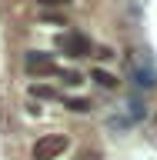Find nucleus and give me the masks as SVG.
I'll return each instance as SVG.
<instances>
[{
	"mask_svg": "<svg viewBox=\"0 0 157 160\" xmlns=\"http://www.w3.org/2000/svg\"><path fill=\"white\" fill-rule=\"evenodd\" d=\"M70 140L64 137V133H47V137H40L34 147H30V157L34 160H57L64 150H67Z\"/></svg>",
	"mask_w": 157,
	"mask_h": 160,
	"instance_id": "nucleus-1",
	"label": "nucleus"
},
{
	"mask_svg": "<svg viewBox=\"0 0 157 160\" xmlns=\"http://www.w3.org/2000/svg\"><path fill=\"white\" fill-rule=\"evenodd\" d=\"M24 70H27L30 77H60V67L54 63V57L40 53V50H30L27 57H24Z\"/></svg>",
	"mask_w": 157,
	"mask_h": 160,
	"instance_id": "nucleus-2",
	"label": "nucleus"
},
{
	"mask_svg": "<svg viewBox=\"0 0 157 160\" xmlns=\"http://www.w3.org/2000/svg\"><path fill=\"white\" fill-rule=\"evenodd\" d=\"M57 47L64 50V53H70V57H87L90 53V40L84 37V33H77V30H67V33L57 40Z\"/></svg>",
	"mask_w": 157,
	"mask_h": 160,
	"instance_id": "nucleus-3",
	"label": "nucleus"
},
{
	"mask_svg": "<svg viewBox=\"0 0 157 160\" xmlns=\"http://www.w3.org/2000/svg\"><path fill=\"white\" fill-rule=\"evenodd\" d=\"M30 97H37V100H64V93L57 87H50V83H30Z\"/></svg>",
	"mask_w": 157,
	"mask_h": 160,
	"instance_id": "nucleus-4",
	"label": "nucleus"
},
{
	"mask_svg": "<svg viewBox=\"0 0 157 160\" xmlns=\"http://www.w3.org/2000/svg\"><path fill=\"white\" fill-rule=\"evenodd\" d=\"M60 103H64L67 110H74V113H90V110H94V100L90 97H67V93H64Z\"/></svg>",
	"mask_w": 157,
	"mask_h": 160,
	"instance_id": "nucleus-5",
	"label": "nucleus"
},
{
	"mask_svg": "<svg viewBox=\"0 0 157 160\" xmlns=\"http://www.w3.org/2000/svg\"><path fill=\"white\" fill-rule=\"evenodd\" d=\"M90 80H97V87H104V90H117V83H120V80L114 77V73H107L104 67H94V70H90Z\"/></svg>",
	"mask_w": 157,
	"mask_h": 160,
	"instance_id": "nucleus-6",
	"label": "nucleus"
},
{
	"mask_svg": "<svg viewBox=\"0 0 157 160\" xmlns=\"http://www.w3.org/2000/svg\"><path fill=\"white\" fill-rule=\"evenodd\" d=\"M60 83H67V87H77V83H84V77H80L77 70H60Z\"/></svg>",
	"mask_w": 157,
	"mask_h": 160,
	"instance_id": "nucleus-7",
	"label": "nucleus"
},
{
	"mask_svg": "<svg viewBox=\"0 0 157 160\" xmlns=\"http://www.w3.org/2000/svg\"><path fill=\"white\" fill-rule=\"evenodd\" d=\"M134 73H137V83H140V87H150V83H154L150 67H140V63H137V70H134Z\"/></svg>",
	"mask_w": 157,
	"mask_h": 160,
	"instance_id": "nucleus-8",
	"label": "nucleus"
},
{
	"mask_svg": "<svg viewBox=\"0 0 157 160\" xmlns=\"http://www.w3.org/2000/svg\"><path fill=\"white\" fill-rule=\"evenodd\" d=\"M37 3H44V7H57V3H67V0H37Z\"/></svg>",
	"mask_w": 157,
	"mask_h": 160,
	"instance_id": "nucleus-9",
	"label": "nucleus"
}]
</instances>
